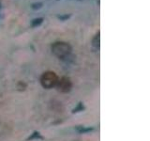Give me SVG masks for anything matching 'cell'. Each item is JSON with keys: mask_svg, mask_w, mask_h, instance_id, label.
Returning <instances> with one entry per match:
<instances>
[{"mask_svg": "<svg viewBox=\"0 0 150 141\" xmlns=\"http://www.w3.org/2000/svg\"><path fill=\"white\" fill-rule=\"evenodd\" d=\"M51 50L56 58L61 60H68L71 56L72 48L69 43L65 41H56L51 45Z\"/></svg>", "mask_w": 150, "mask_h": 141, "instance_id": "obj_1", "label": "cell"}, {"mask_svg": "<svg viewBox=\"0 0 150 141\" xmlns=\"http://www.w3.org/2000/svg\"><path fill=\"white\" fill-rule=\"evenodd\" d=\"M58 80V76L54 72H46L41 75L40 84L44 88H52L57 85Z\"/></svg>", "mask_w": 150, "mask_h": 141, "instance_id": "obj_2", "label": "cell"}, {"mask_svg": "<svg viewBox=\"0 0 150 141\" xmlns=\"http://www.w3.org/2000/svg\"><path fill=\"white\" fill-rule=\"evenodd\" d=\"M57 89L59 91L63 92V93H67L70 91V89L72 88V83L70 81V79L68 77H62L60 80H58L57 85Z\"/></svg>", "mask_w": 150, "mask_h": 141, "instance_id": "obj_3", "label": "cell"}, {"mask_svg": "<svg viewBox=\"0 0 150 141\" xmlns=\"http://www.w3.org/2000/svg\"><path fill=\"white\" fill-rule=\"evenodd\" d=\"M100 32L98 31L97 34L93 37V39H92V45L95 47L96 49H98L100 48Z\"/></svg>", "mask_w": 150, "mask_h": 141, "instance_id": "obj_4", "label": "cell"}, {"mask_svg": "<svg viewBox=\"0 0 150 141\" xmlns=\"http://www.w3.org/2000/svg\"><path fill=\"white\" fill-rule=\"evenodd\" d=\"M44 19L42 17H39V18H35L33 19V20L31 21V26L32 27H38L42 25V23H43Z\"/></svg>", "mask_w": 150, "mask_h": 141, "instance_id": "obj_5", "label": "cell"}, {"mask_svg": "<svg viewBox=\"0 0 150 141\" xmlns=\"http://www.w3.org/2000/svg\"><path fill=\"white\" fill-rule=\"evenodd\" d=\"M43 7V3L42 2H35L31 4V9H34V11H38V9H41Z\"/></svg>", "mask_w": 150, "mask_h": 141, "instance_id": "obj_6", "label": "cell"}, {"mask_svg": "<svg viewBox=\"0 0 150 141\" xmlns=\"http://www.w3.org/2000/svg\"><path fill=\"white\" fill-rule=\"evenodd\" d=\"M70 17H71V14H60V15H57V19L62 22L68 21Z\"/></svg>", "mask_w": 150, "mask_h": 141, "instance_id": "obj_7", "label": "cell"}, {"mask_svg": "<svg viewBox=\"0 0 150 141\" xmlns=\"http://www.w3.org/2000/svg\"><path fill=\"white\" fill-rule=\"evenodd\" d=\"M83 103H79V105L76 107V108H75V109L73 110V112H79V110L80 111H83Z\"/></svg>", "mask_w": 150, "mask_h": 141, "instance_id": "obj_8", "label": "cell"}, {"mask_svg": "<svg viewBox=\"0 0 150 141\" xmlns=\"http://www.w3.org/2000/svg\"><path fill=\"white\" fill-rule=\"evenodd\" d=\"M0 11H1V1H0Z\"/></svg>", "mask_w": 150, "mask_h": 141, "instance_id": "obj_9", "label": "cell"}, {"mask_svg": "<svg viewBox=\"0 0 150 141\" xmlns=\"http://www.w3.org/2000/svg\"><path fill=\"white\" fill-rule=\"evenodd\" d=\"M57 1H59V0H57Z\"/></svg>", "mask_w": 150, "mask_h": 141, "instance_id": "obj_10", "label": "cell"}]
</instances>
